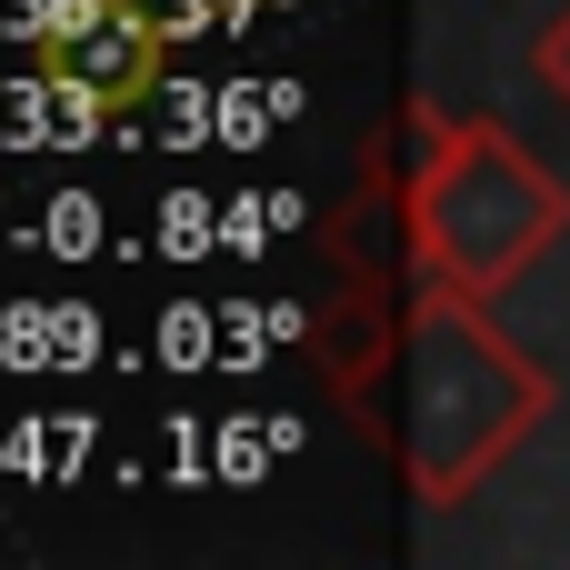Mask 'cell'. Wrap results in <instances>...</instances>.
I'll use <instances>...</instances> for the list:
<instances>
[{
    "label": "cell",
    "mask_w": 570,
    "mask_h": 570,
    "mask_svg": "<svg viewBox=\"0 0 570 570\" xmlns=\"http://www.w3.org/2000/svg\"><path fill=\"white\" fill-rule=\"evenodd\" d=\"M551 371L501 341L481 291L421 281L401 311V481L421 511H461L541 421H551Z\"/></svg>",
    "instance_id": "cell-1"
},
{
    "label": "cell",
    "mask_w": 570,
    "mask_h": 570,
    "mask_svg": "<svg viewBox=\"0 0 570 570\" xmlns=\"http://www.w3.org/2000/svg\"><path fill=\"white\" fill-rule=\"evenodd\" d=\"M411 271L501 301L551 240L570 230V190L501 130V120H451V110H411Z\"/></svg>",
    "instance_id": "cell-2"
},
{
    "label": "cell",
    "mask_w": 570,
    "mask_h": 570,
    "mask_svg": "<svg viewBox=\"0 0 570 570\" xmlns=\"http://www.w3.org/2000/svg\"><path fill=\"white\" fill-rule=\"evenodd\" d=\"M160 60H170V20L150 0H60V20H40V70L90 120H120L130 100H150Z\"/></svg>",
    "instance_id": "cell-3"
},
{
    "label": "cell",
    "mask_w": 570,
    "mask_h": 570,
    "mask_svg": "<svg viewBox=\"0 0 570 570\" xmlns=\"http://www.w3.org/2000/svg\"><path fill=\"white\" fill-rule=\"evenodd\" d=\"M391 301H381V281H351L341 291V311L311 331V361H321V381L351 401V411H371V391L391 381Z\"/></svg>",
    "instance_id": "cell-4"
},
{
    "label": "cell",
    "mask_w": 570,
    "mask_h": 570,
    "mask_svg": "<svg viewBox=\"0 0 570 570\" xmlns=\"http://www.w3.org/2000/svg\"><path fill=\"white\" fill-rule=\"evenodd\" d=\"M531 70H541V90H551V100L570 110V0L551 10V20H541V40H531Z\"/></svg>",
    "instance_id": "cell-5"
}]
</instances>
